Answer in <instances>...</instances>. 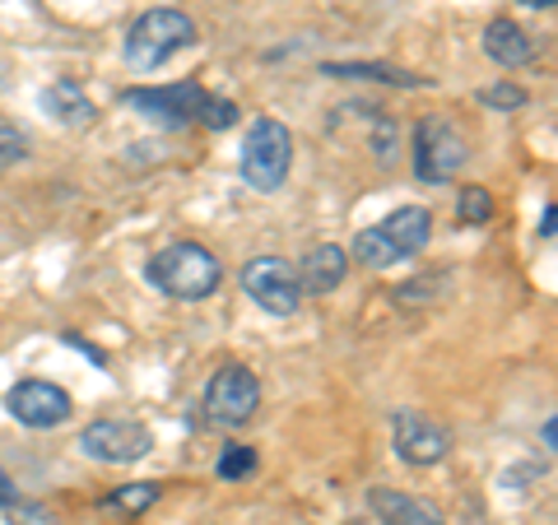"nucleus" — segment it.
Here are the masks:
<instances>
[{
    "label": "nucleus",
    "mask_w": 558,
    "mask_h": 525,
    "mask_svg": "<svg viewBox=\"0 0 558 525\" xmlns=\"http://www.w3.org/2000/svg\"><path fill=\"white\" fill-rule=\"evenodd\" d=\"M149 284L178 297V303H205L209 293L223 284V266L215 252H205L201 242H172L159 256H149Z\"/></svg>",
    "instance_id": "nucleus-1"
},
{
    "label": "nucleus",
    "mask_w": 558,
    "mask_h": 525,
    "mask_svg": "<svg viewBox=\"0 0 558 525\" xmlns=\"http://www.w3.org/2000/svg\"><path fill=\"white\" fill-rule=\"evenodd\" d=\"M433 237V215L424 205H400L396 215H387L381 223H373V229L354 233V260H363V266L373 270H387L396 266V260H410L428 247Z\"/></svg>",
    "instance_id": "nucleus-2"
},
{
    "label": "nucleus",
    "mask_w": 558,
    "mask_h": 525,
    "mask_svg": "<svg viewBox=\"0 0 558 525\" xmlns=\"http://www.w3.org/2000/svg\"><path fill=\"white\" fill-rule=\"evenodd\" d=\"M289 163H293V135L284 121L275 117H256L247 135H242V149H238V172L242 182L260 196H270V191L284 186L289 178Z\"/></svg>",
    "instance_id": "nucleus-3"
},
{
    "label": "nucleus",
    "mask_w": 558,
    "mask_h": 525,
    "mask_svg": "<svg viewBox=\"0 0 558 525\" xmlns=\"http://www.w3.org/2000/svg\"><path fill=\"white\" fill-rule=\"evenodd\" d=\"M191 42H196L191 14L149 10V14H140V20L131 24V33H126V61H131V70H140V75H149V70H159L163 61H172Z\"/></svg>",
    "instance_id": "nucleus-4"
},
{
    "label": "nucleus",
    "mask_w": 558,
    "mask_h": 525,
    "mask_svg": "<svg viewBox=\"0 0 558 525\" xmlns=\"http://www.w3.org/2000/svg\"><path fill=\"white\" fill-rule=\"evenodd\" d=\"M465 159H470V145L447 117H428V121L414 126V172H418V182L442 186L465 168Z\"/></svg>",
    "instance_id": "nucleus-5"
},
{
    "label": "nucleus",
    "mask_w": 558,
    "mask_h": 525,
    "mask_svg": "<svg viewBox=\"0 0 558 525\" xmlns=\"http://www.w3.org/2000/svg\"><path fill=\"white\" fill-rule=\"evenodd\" d=\"M256 410H260V381H256L252 367L229 363L209 377V387H205V418L209 424L242 428Z\"/></svg>",
    "instance_id": "nucleus-6"
},
{
    "label": "nucleus",
    "mask_w": 558,
    "mask_h": 525,
    "mask_svg": "<svg viewBox=\"0 0 558 525\" xmlns=\"http://www.w3.org/2000/svg\"><path fill=\"white\" fill-rule=\"evenodd\" d=\"M131 112L149 117L154 126L163 131H182L191 121H201L205 102H209V89H201L196 80H182V84H168V89H126L121 94Z\"/></svg>",
    "instance_id": "nucleus-7"
},
{
    "label": "nucleus",
    "mask_w": 558,
    "mask_h": 525,
    "mask_svg": "<svg viewBox=\"0 0 558 525\" xmlns=\"http://www.w3.org/2000/svg\"><path fill=\"white\" fill-rule=\"evenodd\" d=\"M242 293L252 297L260 312L270 317H293L303 303V284H299V270L279 256H256L242 266Z\"/></svg>",
    "instance_id": "nucleus-8"
},
{
    "label": "nucleus",
    "mask_w": 558,
    "mask_h": 525,
    "mask_svg": "<svg viewBox=\"0 0 558 525\" xmlns=\"http://www.w3.org/2000/svg\"><path fill=\"white\" fill-rule=\"evenodd\" d=\"M154 432L145 424H131V418H98L80 432V451L94 456L102 465H131L140 456H149Z\"/></svg>",
    "instance_id": "nucleus-9"
},
{
    "label": "nucleus",
    "mask_w": 558,
    "mask_h": 525,
    "mask_svg": "<svg viewBox=\"0 0 558 525\" xmlns=\"http://www.w3.org/2000/svg\"><path fill=\"white\" fill-rule=\"evenodd\" d=\"M391 442H396V456L405 465H438L451 451V432L418 410H396L391 414Z\"/></svg>",
    "instance_id": "nucleus-10"
},
{
    "label": "nucleus",
    "mask_w": 558,
    "mask_h": 525,
    "mask_svg": "<svg viewBox=\"0 0 558 525\" xmlns=\"http://www.w3.org/2000/svg\"><path fill=\"white\" fill-rule=\"evenodd\" d=\"M5 410L20 418L24 428H57L70 418V395L57 387V381L28 377V381H20V387H10Z\"/></svg>",
    "instance_id": "nucleus-11"
},
{
    "label": "nucleus",
    "mask_w": 558,
    "mask_h": 525,
    "mask_svg": "<svg viewBox=\"0 0 558 525\" xmlns=\"http://www.w3.org/2000/svg\"><path fill=\"white\" fill-rule=\"evenodd\" d=\"M368 506L381 525H447L442 506H433L428 498H414V493H400V488H373Z\"/></svg>",
    "instance_id": "nucleus-12"
},
{
    "label": "nucleus",
    "mask_w": 558,
    "mask_h": 525,
    "mask_svg": "<svg viewBox=\"0 0 558 525\" xmlns=\"http://www.w3.org/2000/svg\"><path fill=\"white\" fill-rule=\"evenodd\" d=\"M38 102H43V112L51 121H61V126H70V131H84V126H94V121H98L94 98L84 94L75 80H57L51 89H43Z\"/></svg>",
    "instance_id": "nucleus-13"
},
{
    "label": "nucleus",
    "mask_w": 558,
    "mask_h": 525,
    "mask_svg": "<svg viewBox=\"0 0 558 525\" xmlns=\"http://www.w3.org/2000/svg\"><path fill=\"white\" fill-rule=\"evenodd\" d=\"M322 75H330V80H377V84H391V89H433V75H414V70L381 65V61H326Z\"/></svg>",
    "instance_id": "nucleus-14"
},
{
    "label": "nucleus",
    "mask_w": 558,
    "mask_h": 525,
    "mask_svg": "<svg viewBox=\"0 0 558 525\" xmlns=\"http://www.w3.org/2000/svg\"><path fill=\"white\" fill-rule=\"evenodd\" d=\"M344 274H349V252L336 247V242H322L317 252L303 256L299 284H303V293H317V297H322V293H330V289H340Z\"/></svg>",
    "instance_id": "nucleus-15"
},
{
    "label": "nucleus",
    "mask_w": 558,
    "mask_h": 525,
    "mask_svg": "<svg viewBox=\"0 0 558 525\" xmlns=\"http://www.w3.org/2000/svg\"><path fill=\"white\" fill-rule=\"evenodd\" d=\"M484 51H488V61H498L502 70H517V65H526L535 57V42H531V33L521 24L494 20L484 28Z\"/></svg>",
    "instance_id": "nucleus-16"
},
{
    "label": "nucleus",
    "mask_w": 558,
    "mask_h": 525,
    "mask_svg": "<svg viewBox=\"0 0 558 525\" xmlns=\"http://www.w3.org/2000/svg\"><path fill=\"white\" fill-rule=\"evenodd\" d=\"M159 493H163V488L154 479H140V484L112 488V493L102 498V506H108V512H121V516H140V512H149V506L159 502Z\"/></svg>",
    "instance_id": "nucleus-17"
},
{
    "label": "nucleus",
    "mask_w": 558,
    "mask_h": 525,
    "mask_svg": "<svg viewBox=\"0 0 558 525\" xmlns=\"http://www.w3.org/2000/svg\"><path fill=\"white\" fill-rule=\"evenodd\" d=\"M480 102L494 112H521L531 102V94L521 84H488V89H480Z\"/></svg>",
    "instance_id": "nucleus-18"
},
{
    "label": "nucleus",
    "mask_w": 558,
    "mask_h": 525,
    "mask_svg": "<svg viewBox=\"0 0 558 525\" xmlns=\"http://www.w3.org/2000/svg\"><path fill=\"white\" fill-rule=\"evenodd\" d=\"M461 219L475 223V229H484V223L494 219V196H488L484 186H465L461 191Z\"/></svg>",
    "instance_id": "nucleus-19"
},
{
    "label": "nucleus",
    "mask_w": 558,
    "mask_h": 525,
    "mask_svg": "<svg viewBox=\"0 0 558 525\" xmlns=\"http://www.w3.org/2000/svg\"><path fill=\"white\" fill-rule=\"evenodd\" d=\"M256 469V451L252 447H223V456H219V479H242V475H252Z\"/></svg>",
    "instance_id": "nucleus-20"
},
{
    "label": "nucleus",
    "mask_w": 558,
    "mask_h": 525,
    "mask_svg": "<svg viewBox=\"0 0 558 525\" xmlns=\"http://www.w3.org/2000/svg\"><path fill=\"white\" fill-rule=\"evenodd\" d=\"M238 121V108L229 98H215L209 94V102H205V112H201V126H209V131H229Z\"/></svg>",
    "instance_id": "nucleus-21"
},
{
    "label": "nucleus",
    "mask_w": 558,
    "mask_h": 525,
    "mask_svg": "<svg viewBox=\"0 0 558 525\" xmlns=\"http://www.w3.org/2000/svg\"><path fill=\"white\" fill-rule=\"evenodd\" d=\"M10 525H57L43 502H10Z\"/></svg>",
    "instance_id": "nucleus-22"
},
{
    "label": "nucleus",
    "mask_w": 558,
    "mask_h": 525,
    "mask_svg": "<svg viewBox=\"0 0 558 525\" xmlns=\"http://www.w3.org/2000/svg\"><path fill=\"white\" fill-rule=\"evenodd\" d=\"M539 437H545V451H558V418H554V414L545 418V428H539Z\"/></svg>",
    "instance_id": "nucleus-23"
},
{
    "label": "nucleus",
    "mask_w": 558,
    "mask_h": 525,
    "mask_svg": "<svg viewBox=\"0 0 558 525\" xmlns=\"http://www.w3.org/2000/svg\"><path fill=\"white\" fill-rule=\"evenodd\" d=\"M14 498H20V493H14V484H10V475H5V469H0V506H10Z\"/></svg>",
    "instance_id": "nucleus-24"
},
{
    "label": "nucleus",
    "mask_w": 558,
    "mask_h": 525,
    "mask_svg": "<svg viewBox=\"0 0 558 525\" xmlns=\"http://www.w3.org/2000/svg\"><path fill=\"white\" fill-rule=\"evenodd\" d=\"M554 215H558V209H554V205H545V219H539V237H545V242L554 237Z\"/></svg>",
    "instance_id": "nucleus-25"
},
{
    "label": "nucleus",
    "mask_w": 558,
    "mask_h": 525,
    "mask_svg": "<svg viewBox=\"0 0 558 525\" xmlns=\"http://www.w3.org/2000/svg\"><path fill=\"white\" fill-rule=\"evenodd\" d=\"M526 10H554V0H521Z\"/></svg>",
    "instance_id": "nucleus-26"
}]
</instances>
